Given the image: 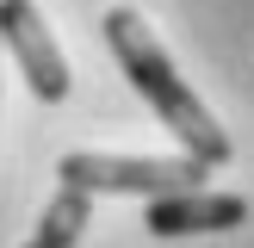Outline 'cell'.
Instances as JSON below:
<instances>
[{"label": "cell", "mask_w": 254, "mask_h": 248, "mask_svg": "<svg viewBox=\"0 0 254 248\" xmlns=\"http://www.w3.org/2000/svg\"><path fill=\"white\" fill-rule=\"evenodd\" d=\"M56 180L74 192H124V198H168L205 186V161L192 155H99V149H74L56 161Z\"/></svg>", "instance_id": "7a4b0ae2"}, {"label": "cell", "mask_w": 254, "mask_h": 248, "mask_svg": "<svg viewBox=\"0 0 254 248\" xmlns=\"http://www.w3.org/2000/svg\"><path fill=\"white\" fill-rule=\"evenodd\" d=\"M87 223H93V198L74 192V186H62V192L50 198V211L37 217V236L25 248H74L87 236Z\"/></svg>", "instance_id": "5b68a950"}, {"label": "cell", "mask_w": 254, "mask_h": 248, "mask_svg": "<svg viewBox=\"0 0 254 248\" xmlns=\"http://www.w3.org/2000/svg\"><path fill=\"white\" fill-rule=\"evenodd\" d=\"M149 236H217V230H242L248 223V198L242 192H168V198H149L143 211Z\"/></svg>", "instance_id": "277c9868"}, {"label": "cell", "mask_w": 254, "mask_h": 248, "mask_svg": "<svg viewBox=\"0 0 254 248\" xmlns=\"http://www.w3.org/2000/svg\"><path fill=\"white\" fill-rule=\"evenodd\" d=\"M0 44H6V56L19 62L25 87H31L44 106L68 99V62H62L56 37H50L44 12H37L31 0H0Z\"/></svg>", "instance_id": "3957f363"}, {"label": "cell", "mask_w": 254, "mask_h": 248, "mask_svg": "<svg viewBox=\"0 0 254 248\" xmlns=\"http://www.w3.org/2000/svg\"><path fill=\"white\" fill-rule=\"evenodd\" d=\"M106 44H112V56H118V68H124V81L136 87V93L155 106V118L168 124L174 136H180V155H192V161H205V168H223V161L236 155V143L223 136V124L211 118V106L192 93V87L180 81V68L168 62V50H161V37L149 31L143 19H136L130 6H112L106 12Z\"/></svg>", "instance_id": "6da1fadb"}]
</instances>
